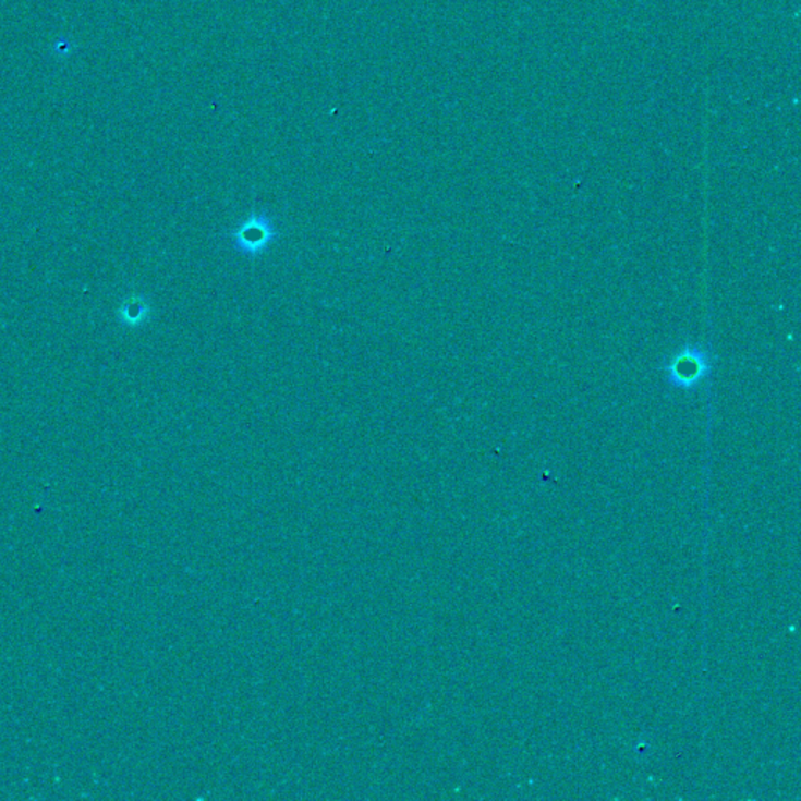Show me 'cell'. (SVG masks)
I'll return each mask as SVG.
<instances>
[{
	"instance_id": "obj_1",
	"label": "cell",
	"mask_w": 801,
	"mask_h": 801,
	"mask_svg": "<svg viewBox=\"0 0 801 801\" xmlns=\"http://www.w3.org/2000/svg\"><path fill=\"white\" fill-rule=\"evenodd\" d=\"M666 379L673 389L692 391L713 375V355L700 344H685L664 366Z\"/></svg>"
},
{
	"instance_id": "obj_2",
	"label": "cell",
	"mask_w": 801,
	"mask_h": 801,
	"mask_svg": "<svg viewBox=\"0 0 801 801\" xmlns=\"http://www.w3.org/2000/svg\"><path fill=\"white\" fill-rule=\"evenodd\" d=\"M278 239V229L267 211L251 215L231 233L233 247L250 258L267 253L269 244Z\"/></svg>"
}]
</instances>
